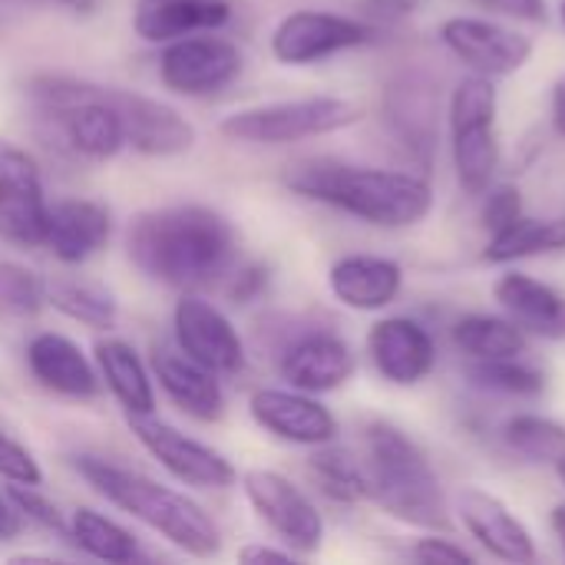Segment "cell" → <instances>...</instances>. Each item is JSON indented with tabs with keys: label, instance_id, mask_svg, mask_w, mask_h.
<instances>
[{
	"label": "cell",
	"instance_id": "18",
	"mask_svg": "<svg viewBox=\"0 0 565 565\" xmlns=\"http://www.w3.org/2000/svg\"><path fill=\"white\" fill-rule=\"evenodd\" d=\"M463 530L500 563H536V543L526 523L493 493L487 490H463L457 497Z\"/></svg>",
	"mask_w": 565,
	"mask_h": 565
},
{
	"label": "cell",
	"instance_id": "31",
	"mask_svg": "<svg viewBox=\"0 0 565 565\" xmlns=\"http://www.w3.org/2000/svg\"><path fill=\"white\" fill-rule=\"evenodd\" d=\"M503 444L530 463L556 467L565 457V427L543 414H516L503 427Z\"/></svg>",
	"mask_w": 565,
	"mask_h": 565
},
{
	"label": "cell",
	"instance_id": "26",
	"mask_svg": "<svg viewBox=\"0 0 565 565\" xmlns=\"http://www.w3.org/2000/svg\"><path fill=\"white\" fill-rule=\"evenodd\" d=\"M565 248V218H530L520 215L507 228L490 235V245L483 252V262L490 265H513L520 258L546 255Z\"/></svg>",
	"mask_w": 565,
	"mask_h": 565
},
{
	"label": "cell",
	"instance_id": "39",
	"mask_svg": "<svg viewBox=\"0 0 565 565\" xmlns=\"http://www.w3.org/2000/svg\"><path fill=\"white\" fill-rule=\"evenodd\" d=\"M265 281H268V271L262 268V265H248V268H242L238 275H235V281H232V298L235 301H252L262 288H265Z\"/></svg>",
	"mask_w": 565,
	"mask_h": 565
},
{
	"label": "cell",
	"instance_id": "38",
	"mask_svg": "<svg viewBox=\"0 0 565 565\" xmlns=\"http://www.w3.org/2000/svg\"><path fill=\"white\" fill-rule=\"evenodd\" d=\"M483 10L503 13V17H516L526 23H543L546 20V0H473Z\"/></svg>",
	"mask_w": 565,
	"mask_h": 565
},
{
	"label": "cell",
	"instance_id": "8",
	"mask_svg": "<svg viewBox=\"0 0 565 565\" xmlns=\"http://www.w3.org/2000/svg\"><path fill=\"white\" fill-rule=\"evenodd\" d=\"M242 490L258 520L285 543V550H291L295 556H311L321 550L324 520L288 477L275 470H248L242 477Z\"/></svg>",
	"mask_w": 565,
	"mask_h": 565
},
{
	"label": "cell",
	"instance_id": "27",
	"mask_svg": "<svg viewBox=\"0 0 565 565\" xmlns=\"http://www.w3.org/2000/svg\"><path fill=\"white\" fill-rule=\"evenodd\" d=\"M454 344L470 361H493V358H520L530 348L526 331L513 318L493 315H467L454 324Z\"/></svg>",
	"mask_w": 565,
	"mask_h": 565
},
{
	"label": "cell",
	"instance_id": "33",
	"mask_svg": "<svg viewBox=\"0 0 565 565\" xmlns=\"http://www.w3.org/2000/svg\"><path fill=\"white\" fill-rule=\"evenodd\" d=\"M46 305V281L20 262L0 258V315L30 318Z\"/></svg>",
	"mask_w": 565,
	"mask_h": 565
},
{
	"label": "cell",
	"instance_id": "16",
	"mask_svg": "<svg viewBox=\"0 0 565 565\" xmlns=\"http://www.w3.org/2000/svg\"><path fill=\"white\" fill-rule=\"evenodd\" d=\"M367 354L374 371L394 387L420 384L437 364V344L430 331L414 318H384L367 331Z\"/></svg>",
	"mask_w": 565,
	"mask_h": 565
},
{
	"label": "cell",
	"instance_id": "44",
	"mask_svg": "<svg viewBox=\"0 0 565 565\" xmlns=\"http://www.w3.org/2000/svg\"><path fill=\"white\" fill-rule=\"evenodd\" d=\"M550 523H553L556 536H559V540L565 543V503H559V507L553 510V520H550Z\"/></svg>",
	"mask_w": 565,
	"mask_h": 565
},
{
	"label": "cell",
	"instance_id": "7",
	"mask_svg": "<svg viewBox=\"0 0 565 565\" xmlns=\"http://www.w3.org/2000/svg\"><path fill=\"white\" fill-rule=\"evenodd\" d=\"M129 430L169 477L192 490H225L238 480L235 467L218 450L175 430L156 414H129Z\"/></svg>",
	"mask_w": 565,
	"mask_h": 565
},
{
	"label": "cell",
	"instance_id": "34",
	"mask_svg": "<svg viewBox=\"0 0 565 565\" xmlns=\"http://www.w3.org/2000/svg\"><path fill=\"white\" fill-rule=\"evenodd\" d=\"M0 480L20 483V487H40L43 483V470H40L36 457L3 430H0Z\"/></svg>",
	"mask_w": 565,
	"mask_h": 565
},
{
	"label": "cell",
	"instance_id": "32",
	"mask_svg": "<svg viewBox=\"0 0 565 565\" xmlns=\"http://www.w3.org/2000/svg\"><path fill=\"white\" fill-rule=\"evenodd\" d=\"M467 377L473 387L503 394V397H540L546 391V374L520 358H493V361H473L467 367Z\"/></svg>",
	"mask_w": 565,
	"mask_h": 565
},
{
	"label": "cell",
	"instance_id": "42",
	"mask_svg": "<svg viewBox=\"0 0 565 565\" xmlns=\"http://www.w3.org/2000/svg\"><path fill=\"white\" fill-rule=\"evenodd\" d=\"M23 526V516L20 510L13 507L10 497H0V540H13Z\"/></svg>",
	"mask_w": 565,
	"mask_h": 565
},
{
	"label": "cell",
	"instance_id": "23",
	"mask_svg": "<svg viewBox=\"0 0 565 565\" xmlns=\"http://www.w3.org/2000/svg\"><path fill=\"white\" fill-rule=\"evenodd\" d=\"M500 308L523 328L543 338H565V298L546 281L523 271H507L493 285Z\"/></svg>",
	"mask_w": 565,
	"mask_h": 565
},
{
	"label": "cell",
	"instance_id": "45",
	"mask_svg": "<svg viewBox=\"0 0 565 565\" xmlns=\"http://www.w3.org/2000/svg\"><path fill=\"white\" fill-rule=\"evenodd\" d=\"M556 473H559V480H563V487H565V457L556 463Z\"/></svg>",
	"mask_w": 565,
	"mask_h": 565
},
{
	"label": "cell",
	"instance_id": "30",
	"mask_svg": "<svg viewBox=\"0 0 565 565\" xmlns=\"http://www.w3.org/2000/svg\"><path fill=\"white\" fill-rule=\"evenodd\" d=\"M46 305H53L60 315H66L70 321H79L86 328H113L116 315H119L109 291H103L99 285H89V281H76V278L46 281Z\"/></svg>",
	"mask_w": 565,
	"mask_h": 565
},
{
	"label": "cell",
	"instance_id": "36",
	"mask_svg": "<svg viewBox=\"0 0 565 565\" xmlns=\"http://www.w3.org/2000/svg\"><path fill=\"white\" fill-rule=\"evenodd\" d=\"M7 497L13 500V507L20 510L23 520L36 523V526H43V530H53V533H66V523H63L60 510H56L36 487L10 483V493H7Z\"/></svg>",
	"mask_w": 565,
	"mask_h": 565
},
{
	"label": "cell",
	"instance_id": "24",
	"mask_svg": "<svg viewBox=\"0 0 565 565\" xmlns=\"http://www.w3.org/2000/svg\"><path fill=\"white\" fill-rule=\"evenodd\" d=\"M228 17V0H149L136 13V33L149 43H169L189 33H212Z\"/></svg>",
	"mask_w": 565,
	"mask_h": 565
},
{
	"label": "cell",
	"instance_id": "35",
	"mask_svg": "<svg viewBox=\"0 0 565 565\" xmlns=\"http://www.w3.org/2000/svg\"><path fill=\"white\" fill-rule=\"evenodd\" d=\"M523 215V199H520V189L513 185H490L483 192V209H480V222L483 228L493 235L500 228H507L510 222H516Z\"/></svg>",
	"mask_w": 565,
	"mask_h": 565
},
{
	"label": "cell",
	"instance_id": "2",
	"mask_svg": "<svg viewBox=\"0 0 565 565\" xmlns=\"http://www.w3.org/2000/svg\"><path fill=\"white\" fill-rule=\"evenodd\" d=\"M285 185L374 228H411L434 209V189L424 175L348 166L338 159H305L285 172Z\"/></svg>",
	"mask_w": 565,
	"mask_h": 565
},
{
	"label": "cell",
	"instance_id": "43",
	"mask_svg": "<svg viewBox=\"0 0 565 565\" xmlns=\"http://www.w3.org/2000/svg\"><path fill=\"white\" fill-rule=\"evenodd\" d=\"M553 126H556L559 136H565V76L553 89Z\"/></svg>",
	"mask_w": 565,
	"mask_h": 565
},
{
	"label": "cell",
	"instance_id": "37",
	"mask_svg": "<svg viewBox=\"0 0 565 565\" xmlns=\"http://www.w3.org/2000/svg\"><path fill=\"white\" fill-rule=\"evenodd\" d=\"M411 556H414L417 563L427 565H473V553H467L463 546H457V543H450V540H444V536H427V540L414 543Z\"/></svg>",
	"mask_w": 565,
	"mask_h": 565
},
{
	"label": "cell",
	"instance_id": "28",
	"mask_svg": "<svg viewBox=\"0 0 565 565\" xmlns=\"http://www.w3.org/2000/svg\"><path fill=\"white\" fill-rule=\"evenodd\" d=\"M66 533L86 556H93L99 563L126 565L139 556V543L126 526H119L116 520H109L96 510H86V507L70 516Z\"/></svg>",
	"mask_w": 565,
	"mask_h": 565
},
{
	"label": "cell",
	"instance_id": "25",
	"mask_svg": "<svg viewBox=\"0 0 565 565\" xmlns=\"http://www.w3.org/2000/svg\"><path fill=\"white\" fill-rule=\"evenodd\" d=\"M93 354H96L99 381L109 387V394L119 401L126 414H156L152 377L132 344L119 338H106V341H96Z\"/></svg>",
	"mask_w": 565,
	"mask_h": 565
},
{
	"label": "cell",
	"instance_id": "4",
	"mask_svg": "<svg viewBox=\"0 0 565 565\" xmlns=\"http://www.w3.org/2000/svg\"><path fill=\"white\" fill-rule=\"evenodd\" d=\"M367 447V500H374L387 516L427 530L447 533L450 510L440 487L437 470L430 467L427 454L394 424L374 420L364 430Z\"/></svg>",
	"mask_w": 565,
	"mask_h": 565
},
{
	"label": "cell",
	"instance_id": "19",
	"mask_svg": "<svg viewBox=\"0 0 565 565\" xmlns=\"http://www.w3.org/2000/svg\"><path fill=\"white\" fill-rule=\"evenodd\" d=\"M152 371L166 397L189 417L212 424L225 414V391L218 384V374L189 358L179 344L159 341L152 348Z\"/></svg>",
	"mask_w": 565,
	"mask_h": 565
},
{
	"label": "cell",
	"instance_id": "41",
	"mask_svg": "<svg viewBox=\"0 0 565 565\" xmlns=\"http://www.w3.org/2000/svg\"><path fill=\"white\" fill-rule=\"evenodd\" d=\"M364 7L381 20H401L414 10V0H364Z\"/></svg>",
	"mask_w": 565,
	"mask_h": 565
},
{
	"label": "cell",
	"instance_id": "5",
	"mask_svg": "<svg viewBox=\"0 0 565 565\" xmlns=\"http://www.w3.org/2000/svg\"><path fill=\"white\" fill-rule=\"evenodd\" d=\"M361 119V109L341 96H305L265 106H248L222 119L218 132L248 146H288L315 136L348 129Z\"/></svg>",
	"mask_w": 565,
	"mask_h": 565
},
{
	"label": "cell",
	"instance_id": "9",
	"mask_svg": "<svg viewBox=\"0 0 565 565\" xmlns=\"http://www.w3.org/2000/svg\"><path fill=\"white\" fill-rule=\"evenodd\" d=\"M371 40L374 26L358 17L331 10H291L271 33V53L285 66H311Z\"/></svg>",
	"mask_w": 565,
	"mask_h": 565
},
{
	"label": "cell",
	"instance_id": "13",
	"mask_svg": "<svg viewBox=\"0 0 565 565\" xmlns=\"http://www.w3.org/2000/svg\"><path fill=\"white\" fill-rule=\"evenodd\" d=\"M175 344L215 374H238L245 367V341L238 328L205 298L185 295L172 311Z\"/></svg>",
	"mask_w": 565,
	"mask_h": 565
},
{
	"label": "cell",
	"instance_id": "21",
	"mask_svg": "<svg viewBox=\"0 0 565 565\" xmlns=\"http://www.w3.org/2000/svg\"><path fill=\"white\" fill-rule=\"evenodd\" d=\"M113 232L109 209L93 199H60L46 205L43 245L66 265H79L106 248Z\"/></svg>",
	"mask_w": 565,
	"mask_h": 565
},
{
	"label": "cell",
	"instance_id": "17",
	"mask_svg": "<svg viewBox=\"0 0 565 565\" xmlns=\"http://www.w3.org/2000/svg\"><path fill=\"white\" fill-rule=\"evenodd\" d=\"M354 351L344 338L331 331H308L295 338L278 361L281 377L288 387L305 394H331L354 377Z\"/></svg>",
	"mask_w": 565,
	"mask_h": 565
},
{
	"label": "cell",
	"instance_id": "46",
	"mask_svg": "<svg viewBox=\"0 0 565 565\" xmlns=\"http://www.w3.org/2000/svg\"><path fill=\"white\" fill-rule=\"evenodd\" d=\"M559 13H563V23H565V0H563V3H559Z\"/></svg>",
	"mask_w": 565,
	"mask_h": 565
},
{
	"label": "cell",
	"instance_id": "12",
	"mask_svg": "<svg viewBox=\"0 0 565 565\" xmlns=\"http://www.w3.org/2000/svg\"><path fill=\"white\" fill-rule=\"evenodd\" d=\"M103 93L122 119L126 146H132L139 156L172 159L195 146V126L169 103L142 96V93L113 89V86H103Z\"/></svg>",
	"mask_w": 565,
	"mask_h": 565
},
{
	"label": "cell",
	"instance_id": "40",
	"mask_svg": "<svg viewBox=\"0 0 565 565\" xmlns=\"http://www.w3.org/2000/svg\"><path fill=\"white\" fill-rule=\"evenodd\" d=\"M242 563H291L295 553L291 550H275V546H245L238 553Z\"/></svg>",
	"mask_w": 565,
	"mask_h": 565
},
{
	"label": "cell",
	"instance_id": "10",
	"mask_svg": "<svg viewBox=\"0 0 565 565\" xmlns=\"http://www.w3.org/2000/svg\"><path fill=\"white\" fill-rule=\"evenodd\" d=\"M242 73V50L222 36H179L159 56V79L179 96H212Z\"/></svg>",
	"mask_w": 565,
	"mask_h": 565
},
{
	"label": "cell",
	"instance_id": "14",
	"mask_svg": "<svg viewBox=\"0 0 565 565\" xmlns=\"http://www.w3.org/2000/svg\"><path fill=\"white\" fill-rule=\"evenodd\" d=\"M46 199L36 162L0 142V235L17 245H43Z\"/></svg>",
	"mask_w": 565,
	"mask_h": 565
},
{
	"label": "cell",
	"instance_id": "29",
	"mask_svg": "<svg viewBox=\"0 0 565 565\" xmlns=\"http://www.w3.org/2000/svg\"><path fill=\"white\" fill-rule=\"evenodd\" d=\"M308 473L318 483V490L334 503H361L367 500V470L361 460H354L341 447H315L308 460Z\"/></svg>",
	"mask_w": 565,
	"mask_h": 565
},
{
	"label": "cell",
	"instance_id": "47",
	"mask_svg": "<svg viewBox=\"0 0 565 565\" xmlns=\"http://www.w3.org/2000/svg\"><path fill=\"white\" fill-rule=\"evenodd\" d=\"M66 3H79V0H66Z\"/></svg>",
	"mask_w": 565,
	"mask_h": 565
},
{
	"label": "cell",
	"instance_id": "15",
	"mask_svg": "<svg viewBox=\"0 0 565 565\" xmlns=\"http://www.w3.org/2000/svg\"><path fill=\"white\" fill-rule=\"evenodd\" d=\"M248 411L262 430L295 447H324L338 437V417L318 401V394H305L295 387H262L252 394Z\"/></svg>",
	"mask_w": 565,
	"mask_h": 565
},
{
	"label": "cell",
	"instance_id": "3",
	"mask_svg": "<svg viewBox=\"0 0 565 565\" xmlns=\"http://www.w3.org/2000/svg\"><path fill=\"white\" fill-rule=\"evenodd\" d=\"M76 473L116 510L129 513L162 540H169L175 550L195 556V559H212L222 550V533L212 523V516L189 500L185 493L156 483L146 473H136L129 467H119L113 460L79 454L73 457Z\"/></svg>",
	"mask_w": 565,
	"mask_h": 565
},
{
	"label": "cell",
	"instance_id": "11",
	"mask_svg": "<svg viewBox=\"0 0 565 565\" xmlns=\"http://www.w3.org/2000/svg\"><path fill=\"white\" fill-rule=\"evenodd\" d=\"M444 46L483 76H513L533 56V40L497 20L483 17H450L440 26Z\"/></svg>",
	"mask_w": 565,
	"mask_h": 565
},
{
	"label": "cell",
	"instance_id": "22",
	"mask_svg": "<svg viewBox=\"0 0 565 565\" xmlns=\"http://www.w3.org/2000/svg\"><path fill=\"white\" fill-rule=\"evenodd\" d=\"M328 288L351 311H384L404 288V268L381 255H344L331 265Z\"/></svg>",
	"mask_w": 565,
	"mask_h": 565
},
{
	"label": "cell",
	"instance_id": "1",
	"mask_svg": "<svg viewBox=\"0 0 565 565\" xmlns=\"http://www.w3.org/2000/svg\"><path fill=\"white\" fill-rule=\"evenodd\" d=\"M132 265L172 288H202L235 262V228L209 205H169L142 212L126 235Z\"/></svg>",
	"mask_w": 565,
	"mask_h": 565
},
{
	"label": "cell",
	"instance_id": "20",
	"mask_svg": "<svg viewBox=\"0 0 565 565\" xmlns=\"http://www.w3.org/2000/svg\"><path fill=\"white\" fill-rule=\"evenodd\" d=\"M26 367L33 381L60 397L70 401H93L99 394V371L79 351L76 341L56 331H40L26 344Z\"/></svg>",
	"mask_w": 565,
	"mask_h": 565
},
{
	"label": "cell",
	"instance_id": "6",
	"mask_svg": "<svg viewBox=\"0 0 565 565\" xmlns=\"http://www.w3.org/2000/svg\"><path fill=\"white\" fill-rule=\"evenodd\" d=\"M497 86L483 73H470L450 96V149L457 182L470 195H483L500 169L497 139Z\"/></svg>",
	"mask_w": 565,
	"mask_h": 565
}]
</instances>
